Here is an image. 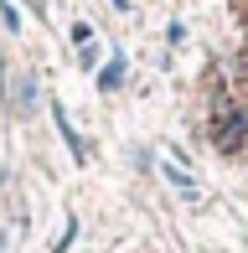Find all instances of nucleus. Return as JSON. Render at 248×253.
<instances>
[{
    "label": "nucleus",
    "mask_w": 248,
    "mask_h": 253,
    "mask_svg": "<svg viewBox=\"0 0 248 253\" xmlns=\"http://www.w3.org/2000/svg\"><path fill=\"white\" fill-rule=\"evenodd\" d=\"M21 26H26V21H21V10H16V0H0V31H5V37H16Z\"/></svg>",
    "instance_id": "423d86ee"
},
{
    "label": "nucleus",
    "mask_w": 248,
    "mask_h": 253,
    "mask_svg": "<svg viewBox=\"0 0 248 253\" xmlns=\"http://www.w3.org/2000/svg\"><path fill=\"white\" fill-rule=\"evenodd\" d=\"M78 62H83V67H98V42H93V47H83V52H78Z\"/></svg>",
    "instance_id": "9d476101"
},
{
    "label": "nucleus",
    "mask_w": 248,
    "mask_h": 253,
    "mask_svg": "<svg viewBox=\"0 0 248 253\" xmlns=\"http://www.w3.org/2000/svg\"><path fill=\"white\" fill-rule=\"evenodd\" d=\"M5 243H10V233H5V227H0V253H5Z\"/></svg>",
    "instance_id": "f8f14e48"
},
{
    "label": "nucleus",
    "mask_w": 248,
    "mask_h": 253,
    "mask_svg": "<svg viewBox=\"0 0 248 253\" xmlns=\"http://www.w3.org/2000/svg\"><path fill=\"white\" fill-rule=\"evenodd\" d=\"M243 140H248V109H243V103H233V98L217 88V103H212V145H217L222 155H238Z\"/></svg>",
    "instance_id": "f257e3e1"
},
{
    "label": "nucleus",
    "mask_w": 248,
    "mask_h": 253,
    "mask_svg": "<svg viewBox=\"0 0 248 253\" xmlns=\"http://www.w3.org/2000/svg\"><path fill=\"white\" fill-rule=\"evenodd\" d=\"M73 238H78V217H67L62 233H57V243H52V253H67V248H73Z\"/></svg>",
    "instance_id": "0eeeda50"
},
{
    "label": "nucleus",
    "mask_w": 248,
    "mask_h": 253,
    "mask_svg": "<svg viewBox=\"0 0 248 253\" xmlns=\"http://www.w3.org/2000/svg\"><path fill=\"white\" fill-rule=\"evenodd\" d=\"M93 83H98V93H119V88L129 83V57H124V52H109L104 67L93 73Z\"/></svg>",
    "instance_id": "f03ea898"
},
{
    "label": "nucleus",
    "mask_w": 248,
    "mask_h": 253,
    "mask_svg": "<svg viewBox=\"0 0 248 253\" xmlns=\"http://www.w3.org/2000/svg\"><path fill=\"white\" fill-rule=\"evenodd\" d=\"M37 98H41L37 73H16V83H10V109L16 114H37Z\"/></svg>",
    "instance_id": "39448f33"
},
{
    "label": "nucleus",
    "mask_w": 248,
    "mask_h": 253,
    "mask_svg": "<svg viewBox=\"0 0 248 253\" xmlns=\"http://www.w3.org/2000/svg\"><path fill=\"white\" fill-rule=\"evenodd\" d=\"M0 103H10V67H5V52H0Z\"/></svg>",
    "instance_id": "1a4fd4ad"
},
{
    "label": "nucleus",
    "mask_w": 248,
    "mask_h": 253,
    "mask_svg": "<svg viewBox=\"0 0 248 253\" xmlns=\"http://www.w3.org/2000/svg\"><path fill=\"white\" fill-rule=\"evenodd\" d=\"M161 181H165V186H171V191H176L181 202H197V197H202L197 176H191L186 166H176V160H161Z\"/></svg>",
    "instance_id": "20e7f679"
},
{
    "label": "nucleus",
    "mask_w": 248,
    "mask_h": 253,
    "mask_svg": "<svg viewBox=\"0 0 248 253\" xmlns=\"http://www.w3.org/2000/svg\"><path fill=\"white\" fill-rule=\"evenodd\" d=\"M67 37H73V47H78V52L93 47V26H88V21H73V31H67Z\"/></svg>",
    "instance_id": "6e6552de"
},
{
    "label": "nucleus",
    "mask_w": 248,
    "mask_h": 253,
    "mask_svg": "<svg viewBox=\"0 0 248 253\" xmlns=\"http://www.w3.org/2000/svg\"><path fill=\"white\" fill-rule=\"evenodd\" d=\"M52 119H57V134H62L67 155H73L78 166H88V160H93V150H88V140H83V134L73 129V119H67V109H62V103H52Z\"/></svg>",
    "instance_id": "7ed1b4c3"
},
{
    "label": "nucleus",
    "mask_w": 248,
    "mask_h": 253,
    "mask_svg": "<svg viewBox=\"0 0 248 253\" xmlns=\"http://www.w3.org/2000/svg\"><path fill=\"white\" fill-rule=\"evenodd\" d=\"M109 5H114V10H129V5H134V0H109Z\"/></svg>",
    "instance_id": "9b49d317"
}]
</instances>
